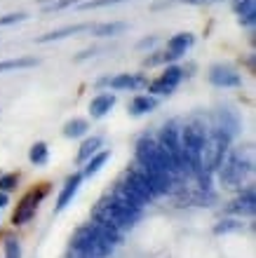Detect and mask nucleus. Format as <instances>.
I'll return each instance as SVG.
<instances>
[{
    "mask_svg": "<svg viewBox=\"0 0 256 258\" xmlns=\"http://www.w3.org/2000/svg\"><path fill=\"white\" fill-rule=\"evenodd\" d=\"M136 164H141L148 171H155V174H162V176L169 178H176V174H179V167L162 153L160 146L150 136H143V139L136 141Z\"/></svg>",
    "mask_w": 256,
    "mask_h": 258,
    "instance_id": "1",
    "label": "nucleus"
},
{
    "mask_svg": "<svg viewBox=\"0 0 256 258\" xmlns=\"http://www.w3.org/2000/svg\"><path fill=\"white\" fill-rule=\"evenodd\" d=\"M139 216H141V209H139V207H132V204L122 202V200H118V197H113V195L108 197V200H101L94 211V218L106 221V223H113L115 228H120V230L132 228V225L139 221Z\"/></svg>",
    "mask_w": 256,
    "mask_h": 258,
    "instance_id": "2",
    "label": "nucleus"
},
{
    "mask_svg": "<svg viewBox=\"0 0 256 258\" xmlns=\"http://www.w3.org/2000/svg\"><path fill=\"white\" fill-rule=\"evenodd\" d=\"M73 251L85 258H106L108 253L113 251V246L108 242H104L89 225H85V228H80L73 235Z\"/></svg>",
    "mask_w": 256,
    "mask_h": 258,
    "instance_id": "3",
    "label": "nucleus"
},
{
    "mask_svg": "<svg viewBox=\"0 0 256 258\" xmlns=\"http://www.w3.org/2000/svg\"><path fill=\"white\" fill-rule=\"evenodd\" d=\"M251 171V160L242 157V153H230L228 157H223V162L219 164V174L221 181L228 188H240L244 183V178L249 176Z\"/></svg>",
    "mask_w": 256,
    "mask_h": 258,
    "instance_id": "4",
    "label": "nucleus"
},
{
    "mask_svg": "<svg viewBox=\"0 0 256 258\" xmlns=\"http://www.w3.org/2000/svg\"><path fill=\"white\" fill-rule=\"evenodd\" d=\"M179 134H181V129L176 127V122H169L167 127L160 132V139H158L155 143H158L162 153H165V155H167L169 160L179 167V174H181L183 153H181V139H179Z\"/></svg>",
    "mask_w": 256,
    "mask_h": 258,
    "instance_id": "5",
    "label": "nucleus"
},
{
    "mask_svg": "<svg viewBox=\"0 0 256 258\" xmlns=\"http://www.w3.org/2000/svg\"><path fill=\"white\" fill-rule=\"evenodd\" d=\"M183 78V71L179 66H167V71L158 78V80H153L148 85V92L150 94H172L176 87H179V82H181Z\"/></svg>",
    "mask_w": 256,
    "mask_h": 258,
    "instance_id": "6",
    "label": "nucleus"
},
{
    "mask_svg": "<svg viewBox=\"0 0 256 258\" xmlns=\"http://www.w3.org/2000/svg\"><path fill=\"white\" fill-rule=\"evenodd\" d=\"M209 82L216 87H237V85H242V78L228 63H214L209 68Z\"/></svg>",
    "mask_w": 256,
    "mask_h": 258,
    "instance_id": "7",
    "label": "nucleus"
},
{
    "mask_svg": "<svg viewBox=\"0 0 256 258\" xmlns=\"http://www.w3.org/2000/svg\"><path fill=\"white\" fill-rule=\"evenodd\" d=\"M47 192V188H42L40 192H28L24 200H21V204L17 207V211H14V216H12V223L14 225H24L28 223L31 218L35 216V211H38V202L42 200V195Z\"/></svg>",
    "mask_w": 256,
    "mask_h": 258,
    "instance_id": "8",
    "label": "nucleus"
},
{
    "mask_svg": "<svg viewBox=\"0 0 256 258\" xmlns=\"http://www.w3.org/2000/svg\"><path fill=\"white\" fill-rule=\"evenodd\" d=\"M193 42H195L193 33H176V35H172L169 42H167V52H165L160 59L162 61H174V59L183 56L190 47H193Z\"/></svg>",
    "mask_w": 256,
    "mask_h": 258,
    "instance_id": "9",
    "label": "nucleus"
},
{
    "mask_svg": "<svg viewBox=\"0 0 256 258\" xmlns=\"http://www.w3.org/2000/svg\"><path fill=\"white\" fill-rule=\"evenodd\" d=\"M212 129H216V132L226 134L228 139H233V136L237 134V129H240V120H237V115L233 113V110L223 108V110H219V113H216L214 127H212Z\"/></svg>",
    "mask_w": 256,
    "mask_h": 258,
    "instance_id": "10",
    "label": "nucleus"
},
{
    "mask_svg": "<svg viewBox=\"0 0 256 258\" xmlns=\"http://www.w3.org/2000/svg\"><path fill=\"white\" fill-rule=\"evenodd\" d=\"M87 225L96 232V235H99V237L104 239V242H108L111 246H115L118 242H120V237H122V230H120V228H115L113 223H106V221H99V218H92Z\"/></svg>",
    "mask_w": 256,
    "mask_h": 258,
    "instance_id": "11",
    "label": "nucleus"
},
{
    "mask_svg": "<svg viewBox=\"0 0 256 258\" xmlns=\"http://www.w3.org/2000/svg\"><path fill=\"white\" fill-rule=\"evenodd\" d=\"M254 209H256V200H254V190L251 188H247L237 200H233L228 204V214H237V216H251Z\"/></svg>",
    "mask_w": 256,
    "mask_h": 258,
    "instance_id": "12",
    "label": "nucleus"
},
{
    "mask_svg": "<svg viewBox=\"0 0 256 258\" xmlns=\"http://www.w3.org/2000/svg\"><path fill=\"white\" fill-rule=\"evenodd\" d=\"M80 183H82V174H73V176L66 178V183H64V188H61V192H59V200H57V209L59 211L66 209L68 204H71V200L80 190Z\"/></svg>",
    "mask_w": 256,
    "mask_h": 258,
    "instance_id": "13",
    "label": "nucleus"
},
{
    "mask_svg": "<svg viewBox=\"0 0 256 258\" xmlns=\"http://www.w3.org/2000/svg\"><path fill=\"white\" fill-rule=\"evenodd\" d=\"M111 89H136V87H141L143 78L141 75H134V73H120V75H115V78H108V80H104Z\"/></svg>",
    "mask_w": 256,
    "mask_h": 258,
    "instance_id": "14",
    "label": "nucleus"
},
{
    "mask_svg": "<svg viewBox=\"0 0 256 258\" xmlns=\"http://www.w3.org/2000/svg\"><path fill=\"white\" fill-rule=\"evenodd\" d=\"M92 24H75V26H64V28H57L52 33H45L38 38V42H54V40H64L68 35H75V33H82V31H89Z\"/></svg>",
    "mask_w": 256,
    "mask_h": 258,
    "instance_id": "15",
    "label": "nucleus"
},
{
    "mask_svg": "<svg viewBox=\"0 0 256 258\" xmlns=\"http://www.w3.org/2000/svg\"><path fill=\"white\" fill-rule=\"evenodd\" d=\"M113 106H115V94H99L92 99V103H89V115L99 120V117L106 115Z\"/></svg>",
    "mask_w": 256,
    "mask_h": 258,
    "instance_id": "16",
    "label": "nucleus"
},
{
    "mask_svg": "<svg viewBox=\"0 0 256 258\" xmlns=\"http://www.w3.org/2000/svg\"><path fill=\"white\" fill-rule=\"evenodd\" d=\"M155 106H158V99L153 94H139L129 103V113L132 115H146V113L155 110Z\"/></svg>",
    "mask_w": 256,
    "mask_h": 258,
    "instance_id": "17",
    "label": "nucleus"
},
{
    "mask_svg": "<svg viewBox=\"0 0 256 258\" xmlns=\"http://www.w3.org/2000/svg\"><path fill=\"white\" fill-rule=\"evenodd\" d=\"M92 35L96 38H115V35H120L127 31V24L125 21H108V24H96V26L89 28Z\"/></svg>",
    "mask_w": 256,
    "mask_h": 258,
    "instance_id": "18",
    "label": "nucleus"
},
{
    "mask_svg": "<svg viewBox=\"0 0 256 258\" xmlns=\"http://www.w3.org/2000/svg\"><path fill=\"white\" fill-rule=\"evenodd\" d=\"M40 63V59L35 56H19V59H10V61H0V73L7 71H21V68H33Z\"/></svg>",
    "mask_w": 256,
    "mask_h": 258,
    "instance_id": "19",
    "label": "nucleus"
},
{
    "mask_svg": "<svg viewBox=\"0 0 256 258\" xmlns=\"http://www.w3.org/2000/svg\"><path fill=\"white\" fill-rule=\"evenodd\" d=\"M108 157H111L108 150H99V153H94V155L87 160V167L82 169V176H94V174H99L101 167L108 162Z\"/></svg>",
    "mask_w": 256,
    "mask_h": 258,
    "instance_id": "20",
    "label": "nucleus"
},
{
    "mask_svg": "<svg viewBox=\"0 0 256 258\" xmlns=\"http://www.w3.org/2000/svg\"><path fill=\"white\" fill-rule=\"evenodd\" d=\"M87 129H89L87 120H82V117H73V120H68V122L64 124V136H66V139H78V136H82Z\"/></svg>",
    "mask_w": 256,
    "mask_h": 258,
    "instance_id": "21",
    "label": "nucleus"
},
{
    "mask_svg": "<svg viewBox=\"0 0 256 258\" xmlns=\"http://www.w3.org/2000/svg\"><path fill=\"white\" fill-rule=\"evenodd\" d=\"M99 148H101V136H92V139H87V141L80 146V150H78V162H87L94 153H99Z\"/></svg>",
    "mask_w": 256,
    "mask_h": 258,
    "instance_id": "22",
    "label": "nucleus"
},
{
    "mask_svg": "<svg viewBox=\"0 0 256 258\" xmlns=\"http://www.w3.org/2000/svg\"><path fill=\"white\" fill-rule=\"evenodd\" d=\"M47 157H49V148H47V143H42V141L33 143L31 150H28V160H31L33 164H45L47 162Z\"/></svg>",
    "mask_w": 256,
    "mask_h": 258,
    "instance_id": "23",
    "label": "nucleus"
},
{
    "mask_svg": "<svg viewBox=\"0 0 256 258\" xmlns=\"http://www.w3.org/2000/svg\"><path fill=\"white\" fill-rule=\"evenodd\" d=\"M233 10L237 12V17L256 12V0H235V3H233Z\"/></svg>",
    "mask_w": 256,
    "mask_h": 258,
    "instance_id": "24",
    "label": "nucleus"
},
{
    "mask_svg": "<svg viewBox=\"0 0 256 258\" xmlns=\"http://www.w3.org/2000/svg\"><path fill=\"white\" fill-rule=\"evenodd\" d=\"M17 183H19V174H5V176H0V192L14 190Z\"/></svg>",
    "mask_w": 256,
    "mask_h": 258,
    "instance_id": "25",
    "label": "nucleus"
},
{
    "mask_svg": "<svg viewBox=\"0 0 256 258\" xmlns=\"http://www.w3.org/2000/svg\"><path fill=\"white\" fill-rule=\"evenodd\" d=\"M125 0H85L80 3V10H96V7H108V5H118Z\"/></svg>",
    "mask_w": 256,
    "mask_h": 258,
    "instance_id": "26",
    "label": "nucleus"
},
{
    "mask_svg": "<svg viewBox=\"0 0 256 258\" xmlns=\"http://www.w3.org/2000/svg\"><path fill=\"white\" fill-rule=\"evenodd\" d=\"M26 19L24 12H12V14H3L0 17V26H12V24H19V21Z\"/></svg>",
    "mask_w": 256,
    "mask_h": 258,
    "instance_id": "27",
    "label": "nucleus"
},
{
    "mask_svg": "<svg viewBox=\"0 0 256 258\" xmlns=\"http://www.w3.org/2000/svg\"><path fill=\"white\" fill-rule=\"evenodd\" d=\"M5 258H21V246L17 239H7L5 242Z\"/></svg>",
    "mask_w": 256,
    "mask_h": 258,
    "instance_id": "28",
    "label": "nucleus"
},
{
    "mask_svg": "<svg viewBox=\"0 0 256 258\" xmlns=\"http://www.w3.org/2000/svg\"><path fill=\"white\" fill-rule=\"evenodd\" d=\"M80 0H54V3H49L47 7H45V12H59V10H66V7L71 5H78Z\"/></svg>",
    "mask_w": 256,
    "mask_h": 258,
    "instance_id": "29",
    "label": "nucleus"
},
{
    "mask_svg": "<svg viewBox=\"0 0 256 258\" xmlns=\"http://www.w3.org/2000/svg\"><path fill=\"white\" fill-rule=\"evenodd\" d=\"M237 228H240V223H235V221H221V225H216V232L221 235V232L237 230Z\"/></svg>",
    "mask_w": 256,
    "mask_h": 258,
    "instance_id": "30",
    "label": "nucleus"
},
{
    "mask_svg": "<svg viewBox=\"0 0 256 258\" xmlns=\"http://www.w3.org/2000/svg\"><path fill=\"white\" fill-rule=\"evenodd\" d=\"M240 24H242V26H254L256 24V12L242 14V17H240Z\"/></svg>",
    "mask_w": 256,
    "mask_h": 258,
    "instance_id": "31",
    "label": "nucleus"
},
{
    "mask_svg": "<svg viewBox=\"0 0 256 258\" xmlns=\"http://www.w3.org/2000/svg\"><path fill=\"white\" fill-rule=\"evenodd\" d=\"M155 42H158V38H155V35H153V38H143V40L139 42V49H148V47H153Z\"/></svg>",
    "mask_w": 256,
    "mask_h": 258,
    "instance_id": "32",
    "label": "nucleus"
},
{
    "mask_svg": "<svg viewBox=\"0 0 256 258\" xmlns=\"http://www.w3.org/2000/svg\"><path fill=\"white\" fill-rule=\"evenodd\" d=\"M7 204H10V197H7V192H0V209H3V207H7Z\"/></svg>",
    "mask_w": 256,
    "mask_h": 258,
    "instance_id": "33",
    "label": "nucleus"
},
{
    "mask_svg": "<svg viewBox=\"0 0 256 258\" xmlns=\"http://www.w3.org/2000/svg\"><path fill=\"white\" fill-rule=\"evenodd\" d=\"M38 3H42V5H45V3H54V0H38Z\"/></svg>",
    "mask_w": 256,
    "mask_h": 258,
    "instance_id": "34",
    "label": "nucleus"
},
{
    "mask_svg": "<svg viewBox=\"0 0 256 258\" xmlns=\"http://www.w3.org/2000/svg\"><path fill=\"white\" fill-rule=\"evenodd\" d=\"M75 258H85V256H75Z\"/></svg>",
    "mask_w": 256,
    "mask_h": 258,
    "instance_id": "35",
    "label": "nucleus"
}]
</instances>
